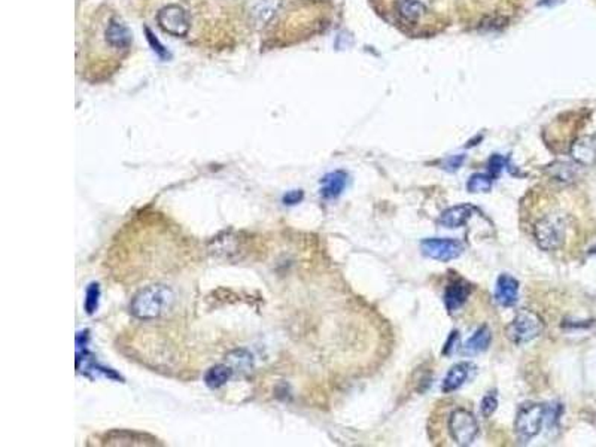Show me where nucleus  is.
<instances>
[{
    "label": "nucleus",
    "mask_w": 596,
    "mask_h": 447,
    "mask_svg": "<svg viewBox=\"0 0 596 447\" xmlns=\"http://www.w3.org/2000/svg\"><path fill=\"white\" fill-rule=\"evenodd\" d=\"M174 302V294L166 285H151L135 295L132 313L139 319H155L164 315Z\"/></svg>",
    "instance_id": "1"
},
{
    "label": "nucleus",
    "mask_w": 596,
    "mask_h": 447,
    "mask_svg": "<svg viewBox=\"0 0 596 447\" xmlns=\"http://www.w3.org/2000/svg\"><path fill=\"white\" fill-rule=\"evenodd\" d=\"M568 216L562 212L541 215L532 227L534 237L543 251H558L563 247L568 234Z\"/></svg>",
    "instance_id": "2"
},
{
    "label": "nucleus",
    "mask_w": 596,
    "mask_h": 447,
    "mask_svg": "<svg viewBox=\"0 0 596 447\" xmlns=\"http://www.w3.org/2000/svg\"><path fill=\"white\" fill-rule=\"evenodd\" d=\"M544 321L541 316L534 310H520L515 319L507 327L505 334L515 344H525L536 337H540L544 331Z\"/></svg>",
    "instance_id": "3"
},
{
    "label": "nucleus",
    "mask_w": 596,
    "mask_h": 447,
    "mask_svg": "<svg viewBox=\"0 0 596 447\" xmlns=\"http://www.w3.org/2000/svg\"><path fill=\"white\" fill-rule=\"evenodd\" d=\"M546 419V407L541 404H528L520 407L516 416L515 429L522 441H529L541 431Z\"/></svg>",
    "instance_id": "4"
},
{
    "label": "nucleus",
    "mask_w": 596,
    "mask_h": 447,
    "mask_svg": "<svg viewBox=\"0 0 596 447\" xmlns=\"http://www.w3.org/2000/svg\"><path fill=\"white\" fill-rule=\"evenodd\" d=\"M449 432L459 446H470L478 434V424L474 414L465 409H456L449 417Z\"/></svg>",
    "instance_id": "5"
},
{
    "label": "nucleus",
    "mask_w": 596,
    "mask_h": 447,
    "mask_svg": "<svg viewBox=\"0 0 596 447\" xmlns=\"http://www.w3.org/2000/svg\"><path fill=\"white\" fill-rule=\"evenodd\" d=\"M420 249L425 256L447 263L456 259L462 254L463 247L456 239H424L420 242Z\"/></svg>",
    "instance_id": "6"
},
{
    "label": "nucleus",
    "mask_w": 596,
    "mask_h": 447,
    "mask_svg": "<svg viewBox=\"0 0 596 447\" xmlns=\"http://www.w3.org/2000/svg\"><path fill=\"white\" fill-rule=\"evenodd\" d=\"M159 26H162L166 32L172 35L182 36L188 32V20L185 12L179 9L178 6H169L159 12L158 16Z\"/></svg>",
    "instance_id": "7"
},
{
    "label": "nucleus",
    "mask_w": 596,
    "mask_h": 447,
    "mask_svg": "<svg viewBox=\"0 0 596 447\" xmlns=\"http://www.w3.org/2000/svg\"><path fill=\"white\" fill-rule=\"evenodd\" d=\"M519 298V282L510 275H501L495 286V300L502 307H512Z\"/></svg>",
    "instance_id": "8"
},
{
    "label": "nucleus",
    "mask_w": 596,
    "mask_h": 447,
    "mask_svg": "<svg viewBox=\"0 0 596 447\" xmlns=\"http://www.w3.org/2000/svg\"><path fill=\"white\" fill-rule=\"evenodd\" d=\"M571 157L580 166H592L596 163V136H583L577 139L571 147Z\"/></svg>",
    "instance_id": "9"
},
{
    "label": "nucleus",
    "mask_w": 596,
    "mask_h": 447,
    "mask_svg": "<svg viewBox=\"0 0 596 447\" xmlns=\"http://www.w3.org/2000/svg\"><path fill=\"white\" fill-rule=\"evenodd\" d=\"M476 367L471 363H458L449 370L442 385V391L444 394L455 392L465 382L470 379V374L474 373Z\"/></svg>",
    "instance_id": "10"
},
{
    "label": "nucleus",
    "mask_w": 596,
    "mask_h": 447,
    "mask_svg": "<svg viewBox=\"0 0 596 447\" xmlns=\"http://www.w3.org/2000/svg\"><path fill=\"white\" fill-rule=\"evenodd\" d=\"M470 295V285L463 281H455L449 283L444 293V306L449 313L459 310Z\"/></svg>",
    "instance_id": "11"
},
{
    "label": "nucleus",
    "mask_w": 596,
    "mask_h": 447,
    "mask_svg": "<svg viewBox=\"0 0 596 447\" xmlns=\"http://www.w3.org/2000/svg\"><path fill=\"white\" fill-rule=\"evenodd\" d=\"M474 210L476 209L471 205H459V206L449 208L447 210H444L442 213L439 224L446 227V228L462 227V225L467 224V221L471 218Z\"/></svg>",
    "instance_id": "12"
},
{
    "label": "nucleus",
    "mask_w": 596,
    "mask_h": 447,
    "mask_svg": "<svg viewBox=\"0 0 596 447\" xmlns=\"http://www.w3.org/2000/svg\"><path fill=\"white\" fill-rule=\"evenodd\" d=\"M321 183H322L321 196L327 200L337 198L344 191L347 185V173L343 170L331 171L321 179Z\"/></svg>",
    "instance_id": "13"
},
{
    "label": "nucleus",
    "mask_w": 596,
    "mask_h": 447,
    "mask_svg": "<svg viewBox=\"0 0 596 447\" xmlns=\"http://www.w3.org/2000/svg\"><path fill=\"white\" fill-rule=\"evenodd\" d=\"M147 440H154L147 434H139V432L132 431H112L111 434L105 437V444L108 446H147ZM157 441V440H154Z\"/></svg>",
    "instance_id": "14"
},
{
    "label": "nucleus",
    "mask_w": 596,
    "mask_h": 447,
    "mask_svg": "<svg viewBox=\"0 0 596 447\" xmlns=\"http://www.w3.org/2000/svg\"><path fill=\"white\" fill-rule=\"evenodd\" d=\"M490 341H492L490 329H489V327L483 325L476 331V333L468 339L467 343H465L463 352L468 353V355H476V353L485 352L489 348Z\"/></svg>",
    "instance_id": "15"
},
{
    "label": "nucleus",
    "mask_w": 596,
    "mask_h": 447,
    "mask_svg": "<svg viewBox=\"0 0 596 447\" xmlns=\"http://www.w3.org/2000/svg\"><path fill=\"white\" fill-rule=\"evenodd\" d=\"M578 166L573 164V163L558 162V163H553L549 167V173L553 179L559 181V182H563V183H570V182H574L578 176Z\"/></svg>",
    "instance_id": "16"
},
{
    "label": "nucleus",
    "mask_w": 596,
    "mask_h": 447,
    "mask_svg": "<svg viewBox=\"0 0 596 447\" xmlns=\"http://www.w3.org/2000/svg\"><path fill=\"white\" fill-rule=\"evenodd\" d=\"M397 11L405 21L416 23L425 13V6L417 0H398Z\"/></svg>",
    "instance_id": "17"
},
{
    "label": "nucleus",
    "mask_w": 596,
    "mask_h": 447,
    "mask_svg": "<svg viewBox=\"0 0 596 447\" xmlns=\"http://www.w3.org/2000/svg\"><path fill=\"white\" fill-rule=\"evenodd\" d=\"M232 376V370L227 366H215L205 374V382L209 387L218 389L224 386Z\"/></svg>",
    "instance_id": "18"
},
{
    "label": "nucleus",
    "mask_w": 596,
    "mask_h": 447,
    "mask_svg": "<svg viewBox=\"0 0 596 447\" xmlns=\"http://www.w3.org/2000/svg\"><path fill=\"white\" fill-rule=\"evenodd\" d=\"M493 179L490 175H483V173H474V175L467 182V190L473 194L478 193H489L492 190Z\"/></svg>",
    "instance_id": "19"
},
{
    "label": "nucleus",
    "mask_w": 596,
    "mask_h": 447,
    "mask_svg": "<svg viewBox=\"0 0 596 447\" xmlns=\"http://www.w3.org/2000/svg\"><path fill=\"white\" fill-rule=\"evenodd\" d=\"M99 300H100L99 283H90L85 293V301H84L85 312L89 315H93L99 309Z\"/></svg>",
    "instance_id": "20"
},
{
    "label": "nucleus",
    "mask_w": 596,
    "mask_h": 447,
    "mask_svg": "<svg viewBox=\"0 0 596 447\" xmlns=\"http://www.w3.org/2000/svg\"><path fill=\"white\" fill-rule=\"evenodd\" d=\"M497 407H498V400H497V395L495 394H492V392H489L483 400H482V404H480V412H482V416L483 417H486V419H489V417L495 413V410H497Z\"/></svg>",
    "instance_id": "21"
},
{
    "label": "nucleus",
    "mask_w": 596,
    "mask_h": 447,
    "mask_svg": "<svg viewBox=\"0 0 596 447\" xmlns=\"http://www.w3.org/2000/svg\"><path fill=\"white\" fill-rule=\"evenodd\" d=\"M505 158L501 155H493L490 160H489V170H490V176H497L500 173L504 170L505 167Z\"/></svg>",
    "instance_id": "22"
},
{
    "label": "nucleus",
    "mask_w": 596,
    "mask_h": 447,
    "mask_svg": "<svg viewBox=\"0 0 596 447\" xmlns=\"http://www.w3.org/2000/svg\"><path fill=\"white\" fill-rule=\"evenodd\" d=\"M303 198H304V193L301 190H294V191L286 193L282 201L288 206H294V205H298Z\"/></svg>",
    "instance_id": "23"
},
{
    "label": "nucleus",
    "mask_w": 596,
    "mask_h": 447,
    "mask_svg": "<svg viewBox=\"0 0 596 447\" xmlns=\"http://www.w3.org/2000/svg\"><path fill=\"white\" fill-rule=\"evenodd\" d=\"M463 160H465V157H463V155H454V157H449L447 160L444 162V169H446V170H449V171H455V170H458V169L462 166Z\"/></svg>",
    "instance_id": "24"
},
{
    "label": "nucleus",
    "mask_w": 596,
    "mask_h": 447,
    "mask_svg": "<svg viewBox=\"0 0 596 447\" xmlns=\"http://www.w3.org/2000/svg\"><path fill=\"white\" fill-rule=\"evenodd\" d=\"M458 344H459V334H458V331H454L452 336L449 337L447 343L444 344L443 353H444V355H450V353H452V351L455 349V346L458 348Z\"/></svg>",
    "instance_id": "25"
}]
</instances>
